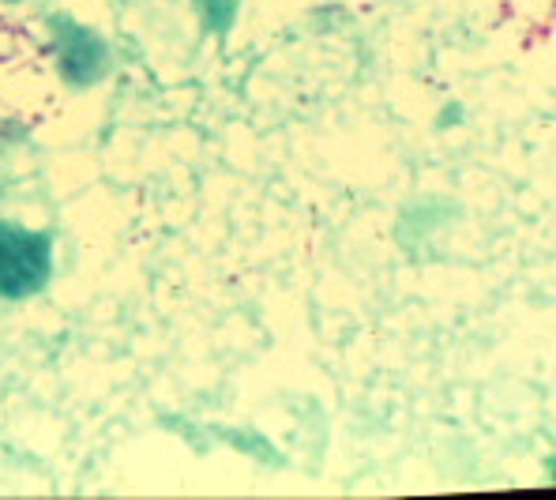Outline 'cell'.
<instances>
[{
    "label": "cell",
    "instance_id": "1",
    "mask_svg": "<svg viewBox=\"0 0 556 500\" xmlns=\"http://www.w3.org/2000/svg\"><path fill=\"white\" fill-rule=\"evenodd\" d=\"M53 275V241L38 229L0 223V298L23 301Z\"/></svg>",
    "mask_w": 556,
    "mask_h": 500
},
{
    "label": "cell",
    "instance_id": "2",
    "mask_svg": "<svg viewBox=\"0 0 556 500\" xmlns=\"http://www.w3.org/2000/svg\"><path fill=\"white\" fill-rule=\"evenodd\" d=\"M56 38H61V68H64V76H68V84L84 87L102 76L105 49L91 30L68 27V23H64V30H61V23H56Z\"/></svg>",
    "mask_w": 556,
    "mask_h": 500
},
{
    "label": "cell",
    "instance_id": "3",
    "mask_svg": "<svg viewBox=\"0 0 556 500\" xmlns=\"http://www.w3.org/2000/svg\"><path fill=\"white\" fill-rule=\"evenodd\" d=\"M200 4H203V15H207V23L215 30H226L237 15V0H200Z\"/></svg>",
    "mask_w": 556,
    "mask_h": 500
}]
</instances>
